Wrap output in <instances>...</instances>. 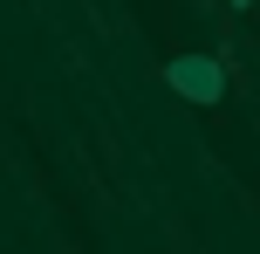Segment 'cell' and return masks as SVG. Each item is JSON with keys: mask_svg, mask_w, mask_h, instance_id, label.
I'll use <instances>...</instances> for the list:
<instances>
[{"mask_svg": "<svg viewBox=\"0 0 260 254\" xmlns=\"http://www.w3.org/2000/svg\"><path fill=\"white\" fill-rule=\"evenodd\" d=\"M226 7H233V14H253V7H260V0H226Z\"/></svg>", "mask_w": 260, "mask_h": 254, "instance_id": "1", "label": "cell"}]
</instances>
